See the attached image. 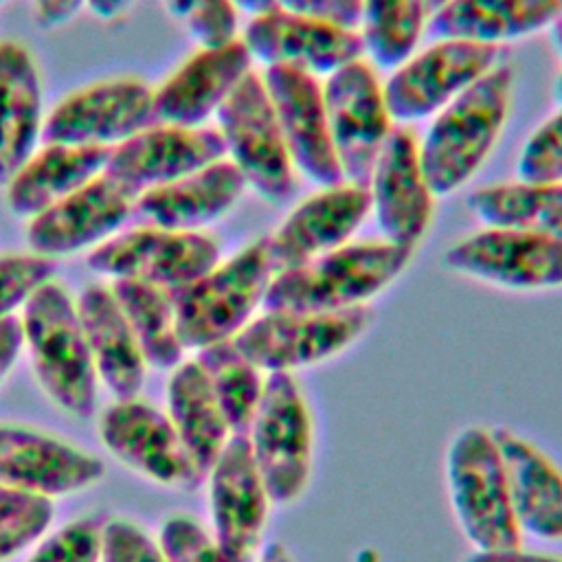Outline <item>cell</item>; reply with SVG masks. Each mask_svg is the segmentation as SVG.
Returning <instances> with one entry per match:
<instances>
[{
	"label": "cell",
	"instance_id": "ee69618b",
	"mask_svg": "<svg viewBox=\"0 0 562 562\" xmlns=\"http://www.w3.org/2000/svg\"><path fill=\"white\" fill-rule=\"evenodd\" d=\"M22 349H24V336H22L20 316L0 318V384L18 362Z\"/></svg>",
	"mask_w": 562,
	"mask_h": 562
},
{
	"label": "cell",
	"instance_id": "5b68a950",
	"mask_svg": "<svg viewBox=\"0 0 562 562\" xmlns=\"http://www.w3.org/2000/svg\"><path fill=\"white\" fill-rule=\"evenodd\" d=\"M446 487L454 520L474 551L520 547L507 481L492 430L461 428L446 450Z\"/></svg>",
	"mask_w": 562,
	"mask_h": 562
},
{
	"label": "cell",
	"instance_id": "8d00e7d4",
	"mask_svg": "<svg viewBox=\"0 0 562 562\" xmlns=\"http://www.w3.org/2000/svg\"><path fill=\"white\" fill-rule=\"evenodd\" d=\"M55 261L35 252L0 255V318L15 316L31 294L50 281Z\"/></svg>",
	"mask_w": 562,
	"mask_h": 562
},
{
	"label": "cell",
	"instance_id": "f907efd6",
	"mask_svg": "<svg viewBox=\"0 0 562 562\" xmlns=\"http://www.w3.org/2000/svg\"><path fill=\"white\" fill-rule=\"evenodd\" d=\"M549 40H551V46L555 48L558 57L562 59V18H558V20L549 26Z\"/></svg>",
	"mask_w": 562,
	"mask_h": 562
},
{
	"label": "cell",
	"instance_id": "1f68e13d",
	"mask_svg": "<svg viewBox=\"0 0 562 562\" xmlns=\"http://www.w3.org/2000/svg\"><path fill=\"white\" fill-rule=\"evenodd\" d=\"M470 211L487 228H514L562 237V182H503L474 191Z\"/></svg>",
	"mask_w": 562,
	"mask_h": 562
},
{
	"label": "cell",
	"instance_id": "7402d4cb",
	"mask_svg": "<svg viewBox=\"0 0 562 562\" xmlns=\"http://www.w3.org/2000/svg\"><path fill=\"white\" fill-rule=\"evenodd\" d=\"M252 61L288 66L314 77H329L364 55L358 31L301 18L281 9L252 15L244 29Z\"/></svg>",
	"mask_w": 562,
	"mask_h": 562
},
{
	"label": "cell",
	"instance_id": "ab89813d",
	"mask_svg": "<svg viewBox=\"0 0 562 562\" xmlns=\"http://www.w3.org/2000/svg\"><path fill=\"white\" fill-rule=\"evenodd\" d=\"M182 26L198 48L224 46L239 40V9L233 0H198L184 15Z\"/></svg>",
	"mask_w": 562,
	"mask_h": 562
},
{
	"label": "cell",
	"instance_id": "7a4b0ae2",
	"mask_svg": "<svg viewBox=\"0 0 562 562\" xmlns=\"http://www.w3.org/2000/svg\"><path fill=\"white\" fill-rule=\"evenodd\" d=\"M413 250L380 241H347L272 277L263 312H338L367 305L411 263Z\"/></svg>",
	"mask_w": 562,
	"mask_h": 562
},
{
	"label": "cell",
	"instance_id": "484cf974",
	"mask_svg": "<svg viewBox=\"0 0 562 562\" xmlns=\"http://www.w3.org/2000/svg\"><path fill=\"white\" fill-rule=\"evenodd\" d=\"M112 147L42 143L2 184L13 217L33 220L55 202L101 176Z\"/></svg>",
	"mask_w": 562,
	"mask_h": 562
},
{
	"label": "cell",
	"instance_id": "6da1fadb",
	"mask_svg": "<svg viewBox=\"0 0 562 562\" xmlns=\"http://www.w3.org/2000/svg\"><path fill=\"white\" fill-rule=\"evenodd\" d=\"M514 72L498 64L432 116L419 140V162L430 191L450 195L483 167L512 103Z\"/></svg>",
	"mask_w": 562,
	"mask_h": 562
},
{
	"label": "cell",
	"instance_id": "7bdbcfd3",
	"mask_svg": "<svg viewBox=\"0 0 562 562\" xmlns=\"http://www.w3.org/2000/svg\"><path fill=\"white\" fill-rule=\"evenodd\" d=\"M86 9V0H31L33 22L44 31L70 24Z\"/></svg>",
	"mask_w": 562,
	"mask_h": 562
},
{
	"label": "cell",
	"instance_id": "b9f144b4",
	"mask_svg": "<svg viewBox=\"0 0 562 562\" xmlns=\"http://www.w3.org/2000/svg\"><path fill=\"white\" fill-rule=\"evenodd\" d=\"M274 7L349 31H358L362 20V0H274Z\"/></svg>",
	"mask_w": 562,
	"mask_h": 562
},
{
	"label": "cell",
	"instance_id": "f5cc1de1",
	"mask_svg": "<svg viewBox=\"0 0 562 562\" xmlns=\"http://www.w3.org/2000/svg\"><path fill=\"white\" fill-rule=\"evenodd\" d=\"M446 2H450V0H426V9H428V15H430L432 11H437L439 7H443Z\"/></svg>",
	"mask_w": 562,
	"mask_h": 562
},
{
	"label": "cell",
	"instance_id": "9c48e42d",
	"mask_svg": "<svg viewBox=\"0 0 562 562\" xmlns=\"http://www.w3.org/2000/svg\"><path fill=\"white\" fill-rule=\"evenodd\" d=\"M220 244L202 231L136 226L88 252V268L110 281L132 279L178 290L220 263Z\"/></svg>",
	"mask_w": 562,
	"mask_h": 562
},
{
	"label": "cell",
	"instance_id": "52a82bcc",
	"mask_svg": "<svg viewBox=\"0 0 562 562\" xmlns=\"http://www.w3.org/2000/svg\"><path fill=\"white\" fill-rule=\"evenodd\" d=\"M371 323L367 305L338 312H263L233 342L266 373H294L349 349Z\"/></svg>",
	"mask_w": 562,
	"mask_h": 562
},
{
	"label": "cell",
	"instance_id": "30bf717a",
	"mask_svg": "<svg viewBox=\"0 0 562 562\" xmlns=\"http://www.w3.org/2000/svg\"><path fill=\"white\" fill-rule=\"evenodd\" d=\"M501 48L468 40H435L391 70L382 83L393 121L408 125L443 110L498 66Z\"/></svg>",
	"mask_w": 562,
	"mask_h": 562
},
{
	"label": "cell",
	"instance_id": "44dd1931",
	"mask_svg": "<svg viewBox=\"0 0 562 562\" xmlns=\"http://www.w3.org/2000/svg\"><path fill=\"white\" fill-rule=\"evenodd\" d=\"M103 474L99 457L61 437L0 424V487L57 498L97 485Z\"/></svg>",
	"mask_w": 562,
	"mask_h": 562
},
{
	"label": "cell",
	"instance_id": "ac0fdd59",
	"mask_svg": "<svg viewBox=\"0 0 562 562\" xmlns=\"http://www.w3.org/2000/svg\"><path fill=\"white\" fill-rule=\"evenodd\" d=\"M367 189L382 239L413 250L432 222L435 193L422 171L419 143L406 125L386 136Z\"/></svg>",
	"mask_w": 562,
	"mask_h": 562
},
{
	"label": "cell",
	"instance_id": "c3c4849f",
	"mask_svg": "<svg viewBox=\"0 0 562 562\" xmlns=\"http://www.w3.org/2000/svg\"><path fill=\"white\" fill-rule=\"evenodd\" d=\"M235 7L244 13H248L250 18L252 15H259V13H266L270 9H277L274 7V0H233Z\"/></svg>",
	"mask_w": 562,
	"mask_h": 562
},
{
	"label": "cell",
	"instance_id": "ba28073f",
	"mask_svg": "<svg viewBox=\"0 0 562 562\" xmlns=\"http://www.w3.org/2000/svg\"><path fill=\"white\" fill-rule=\"evenodd\" d=\"M215 119L226 158L237 167L246 187L270 204L288 202L296 187L294 167L261 75L248 72Z\"/></svg>",
	"mask_w": 562,
	"mask_h": 562
},
{
	"label": "cell",
	"instance_id": "f35d334b",
	"mask_svg": "<svg viewBox=\"0 0 562 562\" xmlns=\"http://www.w3.org/2000/svg\"><path fill=\"white\" fill-rule=\"evenodd\" d=\"M160 547L167 562H235L195 518L176 514L160 527Z\"/></svg>",
	"mask_w": 562,
	"mask_h": 562
},
{
	"label": "cell",
	"instance_id": "74e56055",
	"mask_svg": "<svg viewBox=\"0 0 562 562\" xmlns=\"http://www.w3.org/2000/svg\"><path fill=\"white\" fill-rule=\"evenodd\" d=\"M101 531L99 518H77L42 540L26 562H101Z\"/></svg>",
	"mask_w": 562,
	"mask_h": 562
},
{
	"label": "cell",
	"instance_id": "83f0119b",
	"mask_svg": "<svg viewBox=\"0 0 562 562\" xmlns=\"http://www.w3.org/2000/svg\"><path fill=\"white\" fill-rule=\"evenodd\" d=\"M42 75L31 50L15 40L0 42V184L42 145Z\"/></svg>",
	"mask_w": 562,
	"mask_h": 562
},
{
	"label": "cell",
	"instance_id": "816d5d0a",
	"mask_svg": "<svg viewBox=\"0 0 562 562\" xmlns=\"http://www.w3.org/2000/svg\"><path fill=\"white\" fill-rule=\"evenodd\" d=\"M553 92H555V101H558V105L562 108V72L555 77V86H553Z\"/></svg>",
	"mask_w": 562,
	"mask_h": 562
},
{
	"label": "cell",
	"instance_id": "7dc6e473",
	"mask_svg": "<svg viewBox=\"0 0 562 562\" xmlns=\"http://www.w3.org/2000/svg\"><path fill=\"white\" fill-rule=\"evenodd\" d=\"M255 562H296V560L281 542H270L263 549H259Z\"/></svg>",
	"mask_w": 562,
	"mask_h": 562
},
{
	"label": "cell",
	"instance_id": "5bb4252c",
	"mask_svg": "<svg viewBox=\"0 0 562 562\" xmlns=\"http://www.w3.org/2000/svg\"><path fill=\"white\" fill-rule=\"evenodd\" d=\"M99 437L123 465L162 487L191 490L204 476L169 415L140 397L114 400L99 419Z\"/></svg>",
	"mask_w": 562,
	"mask_h": 562
},
{
	"label": "cell",
	"instance_id": "f546056e",
	"mask_svg": "<svg viewBox=\"0 0 562 562\" xmlns=\"http://www.w3.org/2000/svg\"><path fill=\"white\" fill-rule=\"evenodd\" d=\"M167 415L187 452L200 472L206 474L233 432L195 358L182 360L171 369L167 382Z\"/></svg>",
	"mask_w": 562,
	"mask_h": 562
},
{
	"label": "cell",
	"instance_id": "277c9868",
	"mask_svg": "<svg viewBox=\"0 0 562 562\" xmlns=\"http://www.w3.org/2000/svg\"><path fill=\"white\" fill-rule=\"evenodd\" d=\"M272 277L266 237H261L193 283L171 290L184 349L198 351L235 338L263 305Z\"/></svg>",
	"mask_w": 562,
	"mask_h": 562
},
{
	"label": "cell",
	"instance_id": "cb8c5ba5",
	"mask_svg": "<svg viewBox=\"0 0 562 562\" xmlns=\"http://www.w3.org/2000/svg\"><path fill=\"white\" fill-rule=\"evenodd\" d=\"M246 189L237 167L222 158L173 182L143 191L134 202V215L147 226L202 231L228 215Z\"/></svg>",
	"mask_w": 562,
	"mask_h": 562
},
{
	"label": "cell",
	"instance_id": "9a60e30c",
	"mask_svg": "<svg viewBox=\"0 0 562 562\" xmlns=\"http://www.w3.org/2000/svg\"><path fill=\"white\" fill-rule=\"evenodd\" d=\"M261 81L294 171L321 189L345 182L318 77L288 66H266Z\"/></svg>",
	"mask_w": 562,
	"mask_h": 562
},
{
	"label": "cell",
	"instance_id": "8fae6325",
	"mask_svg": "<svg viewBox=\"0 0 562 562\" xmlns=\"http://www.w3.org/2000/svg\"><path fill=\"white\" fill-rule=\"evenodd\" d=\"M443 266L461 277L512 292L562 288V237L483 228L443 252Z\"/></svg>",
	"mask_w": 562,
	"mask_h": 562
},
{
	"label": "cell",
	"instance_id": "836d02e7",
	"mask_svg": "<svg viewBox=\"0 0 562 562\" xmlns=\"http://www.w3.org/2000/svg\"><path fill=\"white\" fill-rule=\"evenodd\" d=\"M428 22L426 0H362L360 40L371 66L393 70L411 57Z\"/></svg>",
	"mask_w": 562,
	"mask_h": 562
},
{
	"label": "cell",
	"instance_id": "603a6c76",
	"mask_svg": "<svg viewBox=\"0 0 562 562\" xmlns=\"http://www.w3.org/2000/svg\"><path fill=\"white\" fill-rule=\"evenodd\" d=\"M250 68L252 57L241 40L215 48H198L154 88L156 121L182 127L206 125L241 79L252 72Z\"/></svg>",
	"mask_w": 562,
	"mask_h": 562
},
{
	"label": "cell",
	"instance_id": "d590c367",
	"mask_svg": "<svg viewBox=\"0 0 562 562\" xmlns=\"http://www.w3.org/2000/svg\"><path fill=\"white\" fill-rule=\"evenodd\" d=\"M516 176L531 184L562 182V108L529 134L518 154Z\"/></svg>",
	"mask_w": 562,
	"mask_h": 562
},
{
	"label": "cell",
	"instance_id": "11a10c76",
	"mask_svg": "<svg viewBox=\"0 0 562 562\" xmlns=\"http://www.w3.org/2000/svg\"><path fill=\"white\" fill-rule=\"evenodd\" d=\"M7 2H9V0H0V7H4V4H7Z\"/></svg>",
	"mask_w": 562,
	"mask_h": 562
},
{
	"label": "cell",
	"instance_id": "d6986e66",
	"mask_svg": "<svg viewBox=\"0 0 562 562\" xmlns=\"http://www.w3.org/2000/svg\"><path fill=\"white\" fill-rule=\"evenodd\" d=\"M222 158H226V147L217 127H182L156 121L110 149L105 173L138 198L143 191L173 182Z\"/></svg>",
	"mask_w": 562,
	"mask_h": 562
},
{
	"label": "cell",
	"instance_id": "db71d44e",
	"mask_svg": "<svg viewBox=\"0 0 562 562\" xmlns=\"http://www.w3.org/2000/svg\"><path fill=\"white\" fill-rule=\"evenodd\" d=\"M555 7H558V15L562 18V0H555Z\"/></svg>",
	"mask_w": 562,
	"mask_h": 562
},
{
	"label": "cell",
	"instance_id": "4dcf8cb0",
	"mask_svg": "<svg viewBox=\"0 0 562 562\" xmlns=\"http://www.w3.org/2000/svg\"><path fill=\"white\" fill-rule=\"evenodd\" d=\"M110 290L134 331L149 369L171 371L184 360L171 292L145 281L116 279Z\"/></svg>",
	"mask_w": 562,
	"mask_h": 562
},
{
	"label": "cell",
	"instance_id": "3957f363",
	"mask_svg": "<svg viewBox=\"0 0 562 562\" xmlns=\"http://www.w3.org/2000/svg\"><path fill=\"white\" fill-rule=\"evenodd\" d=\"M20 325L42 391L68 415L90 417L99 378L70 292L55 279L46 281L22 305Z\"/></svg>",
	"mask_w": 562,
	"mask_h": 562
},
{
	"label": "cell",
	"instance_id": "4316f807",
	"mask_svg": "<svg viewBox=\"0 0 562 562\" xmlns=\"http://www.w3.org/2000/svg\"><path fill=\"white\" fill-rule=\"evenodd\" d=\"M75 301L99 382L114 400L138 397L149 367L110 285L92 283Z\"/></svg>",
	"mask_w": 562,
	"mask_h": 562
},
{
	"label": "cell",
	"instance_id": "7c38bea8",
	"mask_svg": "<svg viewBox=\"0 0 562 562\" xmlns=\"http://www.w3.org/2000/svg\"><path fill=\"white\" fill-rule=\"evenodd\" d=\"M154 116V88L140 77H112L61 97L44 119L42 143L114 147Z\"/></svg>",
	"mask_w": 562,
	"mask_h": 562
},
{
	"label": "cell",
	"instance_id": "e575fe53",
	"mask_svg": "<svg viewBox=\"0 0 562 562\" xmlns=\"http://www.w3.org/2000/svg\"><path fill=\"white\" fill-rule=\"evenodd\" d=\"M53 516V498L0 487V562H9L35 544Z\"/></svg>",
	"mask_w": 562,
	"mask_h": 562
},
{
	"label": "cell",
	"instance_id": "d6a6232c",
	"mask_svg": "<svg viewBox=\"0 0 562 562\" xmlns=\"http://www.w3.org/2000/svg\"><path fill=\"white\" fill-rule=\"evenodd\" d=\"M217 404L233 435H246L263 391V371L257 369L231 340L213 342L195 351Z\"/></svg>",
	"mask_w": 562,
	"mask_h": 562
},
{
	"label": "cell",
	"instance_id": "681fc988",
	"mask_svg": "<svg viewBox=\"0 0 562 562\" xmlns=\"http://www.w3.org/2000/svg\"><path fill=\"white\" fill-rule=\"evenodd\" d=\"M195 2H198V0H162L167 13H169L171 18H176L178 22L184 20V15L189 13V9H191Z\"/></svg>",
	"mask_w": 562,
	"mask_h": 562
},
{
	"label": "cell",
	"instance_id": "f1b7e54d",
	"mask_svg": "<svg viewBox=\"0 0 562 562\" xmlns=\"http://www.w3.org/2000/svg\"><path fill=\"white\" fill-rule=\"evenodd\" d=\"M555 0H450L428 15L435 40H468L501 46L549 29L558 20Z\"/></svg>",
	"mask_w": 562,
	"mask_h": 562
},
{
	"label": "cell",
	"instance_id": "d4e9b609",
	"mask_svg": "<svg viewBox=\"0 0 562 562\" xmlns=\"http://www.w3.org/2000/svg\"><path fill=\"white\" fill-rule=\"evenodd\" d=\"M490 430L503 461L520 533L538 540H562V470L514 430L505 426Z\"/></svg>",
	"mask_w": 562,
	"mask_h": 562
},
{
	"label": "cell",
	"instance_id": "f6af8a7d",
	"mask_svg": "<svg viewBox=\"0 0 562 562\" xmlns=\"http://www.w3.org/2000/svg\"><path fill=\"white\" fill-rule=\"evenodd\" d=\"M463 562H562V558L529 553V551H522L520 547H514V549H498V551H472Z\"/></svg>",
	"mask_w": 562,
	"mask_h": 562
},
{
	"label": "cell",
	"instance_id": "4fadbf2b",
	"mask_svg": "<svg viewBox=\"0 0 562 562\" xmlns=\"http://www.w3.org/2000/svg\"><path fill=\"white\" fill-rule=\"evenodd\" d=\"M323 99L345 182L369 187L375 160L393 130L373 66L360 57L338 68L325 77Z\"/></svg>",
	"mask_w": 562,
	"mask_h": 562
},
{
	"label": "cell",
	"instance_id": "60d3db41",
	"mask_svg": "<svg viewBox=\"0 0 562 562\" xmlns=\"http://www.w3.org/2000/svg\"><path fill=\"white\" fill-rule=\"evenodd\" d=\"M101 562H167L160 542L125 518L103 522Z\"/></svg>",
	"mask_w": 562,
	"mask_h": 562
},
{
	"label": "cell",
	"instance_id": "8992f818",
	"mask_svg": "<svg viewBox=\"0 0 562 562\" xmlns=\"http://www.w3.org/2000/svg\"><path fill=\"white\" fill-rule=\"evenodd\" d=\"M246 437L270 501L277 505L299 501L312 474L314 426L292 373L266 375Z\"/></svg>",
	"mask_w": 562,
	"mask_h": 562
},
{
	"label": "cell",
	"instance_id": "e0dca14e",
	"mask_svg": "<svg viewBox=\"0 0 562 562\" xmlns=\"http://www.w3.org/2000/svg\"><path fill=\"white\" fill-rule=\"evenodd\" d=\"M206 474L213 538L235 562H255L272 501L248 437L231 435Z\"/></svg>",
	"mask_w": 562,
	"mask_h": 562
},
{
	"label": "cell",
	"instance_id": "2e32d148",
	"mask_svg": "<svg viewBox=\"0 0 562 562\" xmlns=\"http://www.w3.org/2000/svg\"><path fill=\"white\" fill-rule=\"evenodd\" d=\"M134 202L136 193L103 171L29 220V250L53 261L94 250L134 215Z\"/></svg>",
	"mask_w": 562,
	"mask_h": 562
},
{
	"label": "cell",
	"instance_id": "bcb514c9",
	"mask_svg": "<svg viewBox=\"0 0 562 562\" xmlns=\"http://www.w3.org/2000/svg\"><path fill=\"white\" fill-rule=\"evenodd\" d=\"M136 0H86V9L101 22H112L125 15Z\"/></svg>",
	"mask_w": 562,
	"mask_h": 562
},
{
	"label": "cell",
	"instance_id": "ffe728a7",
	"mask_svg": "<svg viewBox=\"0 0 562 562\" xmlns=\"http://www.w3.org/2000/svg\"><path fill=\"white\" fill-rule=\"evenodd\" d=\"M371 213L367 187L340 182L323 187L299 202L266 237L272 272L299 268L338 246H345Z\"/></svg>",
	"mask_w": 562,
	"mask_h": 562
}]
</instances>
